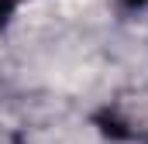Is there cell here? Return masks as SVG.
<instances>
[{
	"instance_id": "cell-1",
	"label": "cell",
	"mask_w": 148,
	"mask_h": 144,
	"mask_svg": "<svg viewBox=\"0 0 148 144\" xmlns=\"http://www.w3.org/2000/svg\"><path fill=\"white\" fill-rule=\"evenodd\" d=\"M93 127L114 144H148V82L121 86L93 110Z\"/></svg>"
},
{
	"instance_id": "cell-2",
	"label": "cell",
	"mask_w": 148,
	"mask_h": 144,
	"mask_svg": "<svg viewBox=\"0 0 148 144\" xmlns=\"http://www.w3.org/2000/svg\"><path fill=\"white\" fill-rule=\"evenodd\" d=\"M114 7H117V14L131 17V14H141V10H148V0H114Z\"/></svg>"
},
{
	"instance_id": "cell-3",
	"label": "cell",
	"mask_w": 148,
	"mask_h": 144,
	"mask_svg": "<svg viewBox=\"0 0 148 144\" xmlns=\"http://www.w3.org/2000/svg\"><path fill=\"white\" fill-rule=\"evenodd\" d=\"M14 10H17V3H14V0H0V31H3L7 24H10Z\"/></svg>"
},
{
	"instance_id": "cell-4",
	"label": "cell",
	"mask_w": 148,
	"mask_h": 144,
	"mask_svg": "<svg viewBox=\"0 0 148 144\" xmlns=\"http://www.w3.org/2000/svg\"><path fill=\"white\" fill-rule=\"evenodd\" d=\"M0 144H24V134L14 127H0Z\"/></svg>"
},
{
	"instance_id": "cell-5",
	"label": "cell",
	"mask_w": 148,
	"mask_h": 144,
	"mask_svg": "<svg viewBox=\"0 0 148 144\" xmlns=\"http://www.w3.org/2000/svg\"><path fill=\"white\" fill-rule=\"evenodd\" d=\"M0 100H3V82H0Z\"/></svg>"
},
{
	"instance_id": "cell-6",
	"label": "cell",
	"mask_w": 148,
	"mask_h": 144,
	"mask_svg": "<svg viewBox=\"0 0 148 144\" xmlns=\"http://www.w3.org/2000/svg\"><path fill=\"white\" fill-rule=\"evenodd\" d=\"M14 3H24V0H14Z\"/></svg>"
}]
</instances>
